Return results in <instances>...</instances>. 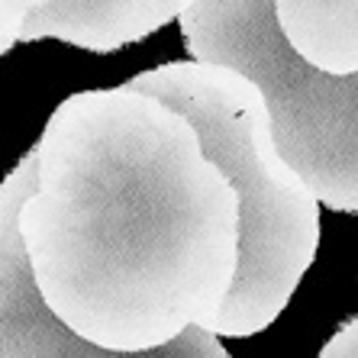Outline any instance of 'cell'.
Instances as JSON below:
<instances>
[{"instance_id":"cell-1","label":"cell","mask_w":358,"mask_h":358,"mask_svg":"<svg viewBox=\"0 0 358 358\" xmlns=\"http://www.w3.org/2000/svg\"><path fill=\"white\" fill-rule=\"evenodd\" d=\"M191 126L236 200V268L207 333L255 336L281 317L317 259L320 203L271 139L259 91L226 68L165 62L123 84Z\"/></svg>"},{"instance_id":"cell-2","label":"cell","mask_w":358,"mask_h":358,"mask_svg":"<svg viewBox=\"0 0 358 358\" xmlns=\"http://www.w3.org/2000/svg\"><path fill=\"white\" fill-rule=\"evenodd\" d=\"M191 62L259 91L271 139L317 203L358 210V75L329 78L284 42L268 0H194L181 17Z\"/></svg>"},{"instance_id":"cell-3","label":"cell","mask_w":358,"mask_h":358,"mask_svg":"<svg viewBox=\"0 0 358 358\" xmlns=\"http://www.w3.org/2000/svg\"><path fill=\"white\" fill-rule=\"evenodd\" d=\"M39 178V149L0 181V358H229L220 339L200 326H184L171 342L145 352L100 349L71 333L49 303H42L29 275L20 210Z\"/></svg>"},{"instance_id":"cell-4","label":"cell","mask_w":358,"mask_h":358,"mask_svg":"<svg viewBox=\"0 0 358 358\" xmlns=\"http://www.w3.org/2000/svg\"><path fill=\"white\" fill-rule=\"evenodd\" d=\"M194 0H45L17 26L13 42L62 39L87 52H120L175 23Z\"/></svg>"},{"instance_id":"cell-5","label":"cell","mask_w":358,"mask_h":358,"mask_svg":"<svg viewBox=\"0 0 358 358\" xmlns=\"http://www.w3.org/2000/svg\"><path fill=\"white\" fill-rule=\"evenodd\" d=\"M284 42L329 78L358 75V0H268Z\"/></svg>"},{"instance_id":"cell-6","label":"cell","mask_w":358,"mask_h":358,"mask_svg":"<svg viewBox=\"0 0 358 358\" xmlns=\"http://www.w3.org/2000/svg\"><path fill=\"white\" fill-rule=\"evenodd\" d=\"M320 358H358V323L349 320L336 329V336L323 345Z\"/></svg>"},{"instance_id":"cell-7","label":"cell","mask_w":358,"mask_h":358,"mask_svg":"<svg viewBox=\"0 0 358 358\" xmlns=\"http://www.w3.org/2000/svg\"><path fill=\"white\" fill-rule=\"evenodd\" d=\"M13 45H17V42L10 39V36H0V55H7V52L13 49Z\"/></svg>"}]
</instances>
